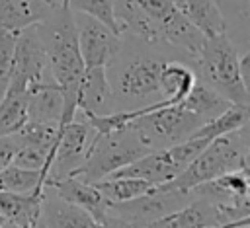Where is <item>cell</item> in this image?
<instances>
[{"mask_svg":"<svg viewBox=\"0 0 250 228\" xmlns=\"http://www.w3.org/2000/svg\"><path fill=\"white\" fill-rule=\"evenodd\" d=\"M168 60H184L191 66L188 55L166 43H148L131 35H119V47L104 66L115 111H135L164 101L158 76Z\"/></svg>","mask_w":250,"mask_h":228,"instance_id":"obj_1","label":"cell"},{"mask_svg":"<svg viewBox=\"0 0 250 228\" xmlns=\"http://www.w3.org/2000/svg\"><path fill=\"white\" fill-rule=\"evenodd\" d=\"M45 47L55 84L62 94V117L59 125H66L78 111V86L84 74V62L78 51L72 10L68 6L55 8L47 19L35 25Z\"/></svg>","mask_w":250,"mask_h":228,"instance_id":"obj_2","label":"cell"},{"mask_svg":"<svg viewBox=\"0 0 250 228\" xmlns=\"http://www.w3.org/2000/svg\"><path fill=\"white\" fill-rule=\"evenodd\" d=\"M248 154H250V142H248V125L217 136L209 140L201 152L189 162V166L172 181L164 183L162 187L168 189H182L191 191L193 187L207 183L227 171H248Z\"/></svg>","mask_w":250,"mask_h":228,"instance_id":"obj_3","label":"cell"},{"mask_svg":"<svg viewBox=\"0 0 250 228\" xmlns=\"http://www.w3.org/2000/svg\"><path fill=\"white\" fill-rule=\"evenodd\" d=\"M191 68L197 82H203L227 101L248 105V86L240 76V53L225 33L205 37Z\"/></svg>","mask_w":250,"mask_h":228,"instance_id":"obj_4","label":"cell"},{"mask_svg":"<svg viewBox=\"0 0 250 228\" xmlns=\"http://www.w3.org/2000/svg\"><path fill=\"white\" fill-rule=\"evenodd\" d=\"M201 125H205L203 119H199L180 103L158 109L143 107V113L129 123V127L137 133V136L148 150L184 142L191 138Z\"/></svg>","mask_w":250,"mask_h":228,"instance_id":"obj_5","label":"cell"},{"mask_svg":"<svg viewBox=\"0 0 250 228\" xmlns=\"http://www.w3.org/2000/svg\"><path fill=\"white\" fill-rule=\"evenodd\" d=\"M146 152L150 150L141 142L137 133L127 125L119 131L98 134L86 162L74 175L80 177L82 181L98 183L109 177L111 173H115L117 170L125 168L127 164L135 162Z\"/></svg>","mask_w":250,"mask_h":228,"instance_id":"obj_6","label":"cell"},{"mask_svg":"<svg viewBox=\"0 0 250 228\" xmlns=\"http://www.w3.org/2000/svg\"><path fill=\"white\" fill-rule=\"evenodd\" d=\"M207 142L209 140L203 138H188L166 148L150 150L125 168L117 170L109 177H139L150 185H164L178 177Z\"/></svg>","mask_w":250,"mask_h":228,"instance_id":"obj_7","label":"cell"},{"mask_svg":"<svg viewBox=\"0 0 250 228\" xmlns=\"http://www.w3.org/2000/svg\"><path fill=\"white\" fill-rule=\"evenodd\" d=\"M47 86H57V84L51 72L45 47L33 25V27H27L16 33L12 76H10V84L6 92L31 94Z\"/></svg>","mask_w":250,"mask_h":228,"instance_id":"obj_8","label":"cell"},{"mask_svg":"<svg viewBox=\"0 0 250 228\" xmlns=\"http://www.w3.org/2000/svg\"><path fill=\"white\" fill-rule=\"evenodd\" d=\"M96 138H98V133L84 121V117L78 111L70 123L59 125L57 144H55L53 158L45 173L43 185L74 175L86 162Z\"/></svg>","mask_w":250,"mask_h":228,"instance_id":"obj_9","label":"cell"},{"mask_svg":"<svg viewBox=\"0 0 250 228\" xmlns=\"http://www.w3.org/2000/svg\"><path fill=\"white\" fill-rule=\"evenodd\" d=\"M193 199L191 191L168 189L162 185L150 187L145 195L123 203H109L107 214L121 218L131 228H146L158 218L186 207Z\"/></svg>","mask_w":250,"mask_h":228,"instance_id":"obj_10","label":"cell"},{"mask_svg":"<svg viewBox=\"0 0 250 228\" xmlns=\"http://www.w3.org/2000/svg\"><path fill=\"white\" fill-rule=\"evenodd\" d=\"M72 19L84 68L105 66L119 47V35L109 25L84 12H72Z\"/></svg>","mask_w":250,"mask_h":228,"instance_id":"obj_11","label":"cell"},{"mask_svg":"<svg viewBox=\"0 0 250 228\" xmlns=\"http://www.w3.org/2000/svg\"><path fill=\"white\" fill-rule=\"evenodd\" d=\"M43 187L53 189V193H55L57 197H61L62 201L72 203V205H76L78 209L86 210V212L94 218L96 224H100V222L107 216L109 201L102 195V191H100L94 183H88V181H82V179L76 177V175H70V177L59 179V181L45 183Z\"/></svg>","mask_w":250,"mask_h":228,"instance_id":"obj_12","label":"cell"},{"mask_svg":"<svg viewBox=\"0 0 250 228\" xmlns=\"http://www.w3.org/2000/svg\"><path fill=\"white\" fill-rule=\"evenodd\" d=\"M78 111L92 115H109L115 111L111 86L104 66L84 68L78 86Z\"/></svg>","mask_w":250,"mask_h":228,"instance_id":"obj_13","label":"cell"},{"mask_svg":"<svg viewBox=\"0 0 250 228\" xmlns=\"http://www.w3.org/2000/svg\"><path fill=\"white\" fill-rule=\"evenodd\" d=\"M41 222L43 228H98V224L86 210L62 201L49 187H43Z\"/></svg>","mask_w":250,"mask_h":228,"instance_id":"obj_14","label":"cell"},{"mask_svg":"<svg viewBox=\"0 0 250 228\" xmlns=\"http://www.w3.org/2000/svg\"><path fill=\"white\" fill-rule=\"evenodd\" d=\"M41 199L43 189L31 193L0 191V216L4 222H12L21 228H33L41 224Z\"/></svg>","mask_w":250,"mask_h":228,"instance_id":"obj_15","label":"cell"},{"mask_svg":"<svg viewBox=\"0 0 250 228\" xmlns=\"http://www.w3.org/2000/svg\"><path fill=\"white\" fill-rule=\"evenodd\" d=\"M53 10L47 0H0V29L20 33L47 19Z\"/></svg>","mask_w":250,"mask_h":228,"instance_id":"obj_16","label":"cell"},{"mask_svg":"<svg viewBox=\"0 0 250 228\" xmlns=\"http://www.w3.org/2000/svg\"><path fill=\"white\" fill-rule=\"evenodd\" d=\"M215 4L225 21V35L240 55L250 53V0H215Z\"/></svg>","mask_w":250,"mask_h":228,"instance_id":"obj_17","label":"cell"},{"mask_svg":"<svg viewBox=\"0 0 250 228\" xmlns=\"http://www.w3.org/2000/svg\"><path fill=\"white\" fill-rule=\"evenodd\" d=\"M180 14L197 29L203 37H215L225 33L223 16L215 0H174Z\"/></svg>","mask_w":250,"mask_h":228,"instance_id":"obj_18","label":"cell"},{"mask_svg":"<svg viewBox=\"0 0 250 228\" xmlns=\"http://www.w3.org/2000/svg\"><path fill=\"white\" fill-rule=\"evenodd\" d=\"M158 82H160L162 99L168 101L170 105H174V103H180L189 94V90L193 88L197 78H195L193 68L188 62H184V60H168L160 68Z\"/></svg>","mask_w":250,"mask_h":228,"instance_id":"obj_19","label":"cell"},{"mask_svg":"<svg viewBox=\"0 0 250 228\" xmlns=\"http://www.w3.org/2000/svg\"><path fill=\"white\" fill-rule=\"evenodd\" d=\"M62 94L59 86H47L27 94V117L39 123H61L62 117Z\"/></svg>","mask_w":250,"mask_h":228,"instance_id":"obj_20","label":"cell"},{"mask_svg":"<svg viewBox=\"0 0 250 228\" xmlns=\"http://www.w3.org/2000/svg\"><path fill=\"white\" fill-rule=\"evenodd\" d=\"M180 105L191 111L193 115H197L199 119H203V123H207L217 115H221L230 105V101H227L223 95H219L203 82H195L189 94L180 101Z\"/></svg>","mask_w":250,"mask_h":228,"instance_id":"obj_21","label":"cell"},{"mask_svg":"<svg viewBox=\"0 0 250 228\" xmlns=\"http://www.w3.org/2000/svg\"><path fill=\"white\" fill-rule=\"evenodd\" d=\"M248 119H250V109L248 105H236V103H230L221 115H217L215 119L207 121L205 125H201L191 138H203V140H213L217 136H223V134H229L244 125H248Z\"/></svg>","mask_w":250,"mask_h":228,"instance_id":"obj_22","label":"cell"},{"mask_svg":"<svg viewBox=\"0 0 250 228\" xmlns=\"http://www.w3.org/2000/svg\"><path fill=\"white\" fill-rule=\"evenodd\" d=\"M27 121V94L6 92L0 99V136L14 134Z\"/></svg>","mask_w":250,"mask_h":228,"instance_id":"obj_23","label":"cell"},{"mask_svg":"<svg viewBox=\"0 0 250 228\" xmlns=\"http://www.w3.org/2000/svg\"><path fill=\"white\" fill-rule=\"evenodd\" d=\"M102 195L109 201V203H123V201H131L135 197L145 195L150 187V183L139 179V177H107L102 179L98 183H94Z\"/></svg>","mask_w":250,"mask_h":228,"instance_id":"obj_24","label":"cell"},{"mask_svg":"<svg viewBox=\"0 0 250 228\" xmlns=\"http://www.w3.org/2000/svg\"><path fill=\"white\" fill-rule=\"evenodd\" d=\"M45 175L39 170L20 168L10 164L0 170V191H14V193H31L35 189H43Z\"/></svg>","mask_w":250,"mask_h":228,"instance_id":"obj_25","label":"cell"},{"mask_svg":"<svg viewBox=\"0 0 250 228\" xmlns=\"http://www.w3.org/2000/svg\"><path fill=\"white\" fill-rule=\"evenodd\" d=\"M66 4L72 12H84L88 16H94L96 19L104 21L117 33L113 19V0H66Z\"/></svg>","mask_w":250,"mask_h":228,"instance_id":"obj_26","label":"cell"},{"mask_svg":"<svg viewBox=\"0 0 250 228\" xmlns=\"http://www.w3.org/2000/svg\"><path fill=\"white\" fill-rule=\"evenodd\" d=\"M14 47H16V33L0 29V99L4 97L14 64Z\"/></svg>","mask_w":250,"mask_h":228,"instance_id":"obj_27","label":"cell"},{"mask_svg":"<svg viewBox=\"0 0 250 228\" xmlns=\"http://www.w3.org/2000/svg\"><path fill=\"white\" fill-rule=\"evenodd\" d=\"M20 146L21 144H20V138H18L16 133L14 134H2L0 136V170L6 168V166H10L14 162Z\"/></svg>","mask_w":250,"mask_h":228,"instance_id":"obj_28","label":"cell"},{"mask_svg":"<svg viewBox=\"0 0 250 228\" xmlns=\"http://www.w3.org/2000/svg\"><path fill=\"white\" fill-rule=\"evenodd\" d=\"M0 228H21V226H16V224H12V222H4ZM33 228H43V222H41L39 226H33Z\"/></svg>","mask_w":250,"mask_h":228,"instance_id":"obj_29","label":"cell"},{"mask_svg":"<svg viewBox=\"0 0 250 228\" xmlns=\"http://www.w3.org/2000/svg\"><path fill=\"white\" fill-rule=\"evenodd\" d=\"M2 224H4V218H2V216H0V226H2Z\"/></svg>","mask_w":250,"mask_h":228,"instance_id":"obj_30","label":"cell"}]
</instances>
